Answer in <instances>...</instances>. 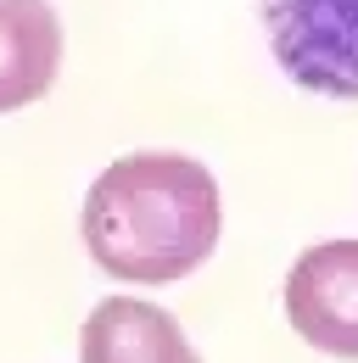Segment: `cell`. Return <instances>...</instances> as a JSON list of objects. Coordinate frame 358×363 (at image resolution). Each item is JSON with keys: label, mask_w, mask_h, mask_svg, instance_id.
<instances>
[{"label": "cell", "mask_w": 358, "mask_h": 363, "mask_svg": "<svg viewBox=\"0 0 358 363\" xmlns=\"http://www.w3.org/2000/svg\"><path fill=\"white\" fill-rule=\"evenodd\" d=\"M264 28L297 90L358 101V0H264Z\"/></svg>", "instance_id": "2"}, {"label": "cell", "mask_w": 358, "mask_h": 363, "mask_svg": "<svg viewBox=\"0 0 358 363\" xmlns=\"http://www.w3.org/2000/svg\"><path fill=\"white\" fill-rule=\"evenodd\" d=\"M79 363H202L174 313L140 296L95 302L79 330Z\"/></svg>", "instance_id": "4"}, {"label": "cell", "mask_w": 358, "mask_h": 363, "mask_svg": "<svg viewBox=\"0 0 358 363\" xmlns=\"http://www.w3.org/2000/svg\"><path fill=\"white\" fill-rule=\"evenodd\" d=\"M62 73V17L50 0H0V112L34 106Z\"/></svg>", "instance_id": "5"}, {"label": "cell", "mask_w": 358, "mask_h": 363, "mask_svg": "<svg viewBox=\"0 0 358 363\" xmlns=\"http://www.w3.org/2000/svg\"><path fill=\"white\" fill-rule=\"evenodd\" d=\"M286 318L313 352L358 363V240H319L291 263Z\"/></svg>", "instance_id": "3"}, {"label": "cell", "mask_w": 358, "mask_h": 363, "mask_svg": "<svg viewBox=\"0 0 358 363\" xmlns=\"http://www.w3.org/2000/svg\"><path fill=\"white\" fill-rule=\"evenodd\" d=\"M79 229L101 274L129 285H174L219 246V179L185 151L118 157L90 184Z\"/></svg>", "instance_id": "1"}]
</instances>
